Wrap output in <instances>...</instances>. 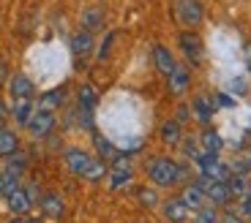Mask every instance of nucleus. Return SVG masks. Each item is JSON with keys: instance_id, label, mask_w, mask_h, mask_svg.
Returning a JSON list of instances; mask_svg holds the SVG:
<instances>
[{"instance_id": "obj_1", "label": "nucleus", "mask_w": 251, "mask_h": 223, "mask_svg": "<svg viewBox=\"0 0 251 223\" xmlns=\"http://www.w3.org/2000/svg\"><path fill=\"white\" fill-rule=\"evenodd\" d=\"M148 177H151L153 185L170 188V185H175V182H180L183 169L177 166L175 161H170V158H156V161L148 163Z\"/></svg>"}, {"instance_id": "obj_2", "label": "nucleus", "mask_w": 251, "mask_h": 223, "mask_svg": "<svg viewBox=\"0 0 251 223\" xmlns=\"http://www.w3.org/2000/svg\"><path fill=\"white\" fill-rule=\"evenodd\" d=\"M175 17L186 27H194L202 22V3L200 0H177L175 3Z\"/></svg>"}, {"instance_id": "obj_3", "label": "nucleus", "mask_w": 251, "mask_h": 223, "mask_svg": "<svg viewBox=\"0 0 251 223\" xmlns=\"http://www.w3.org/2000/svg\"><path fill=\"white\" fill-rule=\"evenodd\" d=\"M197 185L205 191L207 201H213V204H226V201L232 199V191H229L226 182H216V180H207V177H200Z\"/></svg>"}, {"instance_id": "obj_4", "label": "nucleus", "mask_w": 251, "mask_h": 223, "mask_svg": "<svg viewBox=\"0 0 251 223\" xmlns=\"http://www.w3.org/2000/svg\"><path fill=\"white\" fill-rule=\"evenodd\" d=\"M177 44H180L183 55L188 57V63L191 66H200L202 63V38L197 36V33H180V38H177Z\"/></svg>"}, {"instance_id": "obj_5", "label": "nucleus", "mask_w": 251, "mask_h": 223, "mask_svg": "<svg viewBox=\"0 0 251 223\" xmlns=\"http://www.w3.org/2000/svg\"><path fill=\"white\" fill-rule=\"evenodd\" d=\"M52 128H55V114H52V112H44V109L33 112L30 123H27V131H30V136L41 139V136H47V134H50Z\"/></svg>"}, {"instance_id": "obj_6", "label": "nucleus", "mask_w": 251, "mask_h": 223, "mask_svg": "<svg viewBox=\"0 0 251 223\" xmlns=\"http://www.w3.org/2000/svg\"><path fill=\"white\" fill-rule=\"evenodd\" d=\"M63 158H66V166H69V172H74V174H79V177H82L93 155H88L85 150H79V147H69L66 153H63Z\"/></svg>"}, {"instance_id": "obj_7", "label": "nucleus", "mask_w": 251, "mask_h": 223, "mask_svg": "<svg viewBox=\"0 0 251 223\" xmlns=\"http://www.w3.org/2000/svg\"><path fill=\"white\" fill-rule=\"evenodd\" d=\"M6 201H8V210L17 212V215H25V212H30V207H33L30 193H27L25 188H17L14 193H8Z\"/></svg>"}, {"instance_id": "obj_8", "label": "nucleus", "mask_w": 251, "mask_h": 223, "mask_svg": "<svg viewBox=\"0 0 251 223\" xmlns=\"http://www.w3.org/2000/svg\"><path fill=\"white\" fill-rule=\"evenodd\" d=\"M167 85H170L172 95H183L188 90V85H191V74L186 68H180V66H175V71L167 76Z\"/></svg>"}, {"instance_id": "obj_9", "label": "nucleus", "mask_w": 251, "mask_h": 223, "mask_svg": "<svg viewBox=\"0 0 251 223\" xmlns=\"http://www.w3.org/2000/svg\"><path fill=\"white\" fill-rule=\"evenodd\" d=\"M153 63H156V68H158V74H164V76H170L172 71H175V57L170 55V49L167 46H153Z\"/></svg>"}, {"instance_id": "obj_10", "label": "nucleus", "mask_w": 251, "mask_h": 223, "mask_svg": "<svg viewBox=\"0 0 251 223\" xmlns=\"http://www.w3.org/2000/svg\"><path fill=\"white\" fill-rule=\"evenodd\" d=\"M164 215H167V221L170 223H186L188 218V207L183 204V199H170L167 204H164Z\"/></svg>"}, {"instance_id": "obj_11", "label": "nucleus", "mask_w": 251, "mask_h": 223, "mask_svg": "<svg viewBox=\"0 0 251 223\" xmlns=\"http://www.w3.org/2000/svg\"><path fill=\"white\" fill-rule=\"evenodd\" d=\"M8 90H11L14 98H33V82H30V76L14 74V76H11V85H8Z\"/></svg>"}, {"instance_id": "obj_12", "label": "nucleus", "mask_w": 251, "mask_h": 223, "mask_svg": "<svg viewBox=\"0 0 251 223\" xmlns=\"http://www.w3.org/2000/svg\"><path fill=\"white\" fill-rule=\"evenodd\" d=\"M183 204H186L188 207V210H202V207H205V201H207V196H205V191H202V188L200 185H197V182H194V185H188L186 188V191H183Z\"/></svg>"}, {"instance_id": "obj_13", "label": "nucleus", "mask_w": 251, "mask_h": 223, "mask_svg": "<svg viewBox=\"0 0 251 223\" xmlns=\"http://www.w3.org/2000/svg\"><path fill=\"white\" fill-rule=\"evenodd\" d=\"M11 114H14V120H17V125H25L27 128V123H30V117H33V101L30 98H14Z\"/></svg>"}, {"instance_id": "obj_14", "label": "nucleus", "mask_w": 251, "mask_h": 223, "mask_svg": "<svg viewBox=\"0 0 251 223\" xmlns=\"http://www.w3.org/2000/svg\"><path fill=\"white\" fill-rule=\"evenodd\" d=\"M90 49H93V36H90L88 30H79L74 38H71V52H74L76 57L88 55Z\"/></svg>"}, {"instance_id": "obj_15", "label": "nucleus", "mask_w": 251, "mask_h": 223, "mask_svg": "<svg viewBox=\"0 0 251 223\" xmlns=\"http://www.w3.org/2000/svg\"><path fill=\"white\" fill-rule=\"evenodd\" d=\"M17 134L8 128H0V158H8V155L17 153Z\"/></svg>"}, {"instance_id": "obj_16", "label": "nucleus", "mask_w": 251, "mask_h": 223, "mask_svg": "<svg viewBox=\"0 0 251 223\" xmlns=\"http://www.w3.org/2000/svg\"><path fill=\"white\" fill-rule=\"evenodd\" d=\"M191 109H194V117L200 120V123H210V117H213V104H210L205 95H200V98L191 104Z\"/></svg>"}, {"instance_id": "obj_17", "label": "nucleus", "mask_w": 251, "mask_h": 223, "mask_svg": "<svg viewBox=\"0 0 251 223\" xmlns=\"http://www.w3.org/2000/svg\"><path fill=\"white\" fill-rule=\"evenodd\" d=\"M93 104H96V90H93V85H82V87H79V106H82V112H85V120H90Z\"/></svg>"}, {"instance_id": "obj_18", "label": "nucleus", "mask_w": 251, "mask_h": 223, "mask_svg": "<svg viewBox=\"0 0 251 223\" xmlns=\"http://www.w3.org/2000/svg\"><path fill=\"white\" fill-rule=\"evenodd\" d=\"M104 174H107V163L101 161V158H90V163H88V169H85V180H90V182H99V180H104Z\"/></svg>"}, {"instance_id": "obj_19", "label": "nucleus", "mask_w": 251, "mask_h": 223, "mask_svg": "<svg viewBox=\"0 0 251 223\" xmlns=\"http://www.w3.org/2000/svg\"><path fill=\"white\" fill-rule=\"evenodd\" d=\"M41 210H44V215H50V218H60V215H63V201H60V196H55V193L44 196V199H41Z\"/></svg>"}, {"instance_id": "obj_20", "label": "nucleus", "mask_w": 251, "mask_h": 223, "mask_svg": "<svg viewBox=\"0 0 251 223\" xmlns=\"http://www.w3.org/2000/svg\"><path fill=\"white\" fill-rule=\"evenodd\" d=\"M131 182V169H112L109 172V188L118 191V188H126Z\"/></svg>"}, {"instance_id": "obj_21", "label": "nucleus", "mask_w": 251, "mask_h": 223, "mask_svg": "<svg viewBox=\"0 0 251 223\" xmlns=\"http://www.w3.org/2000/svg\"><path fill=\"white\" fill-rule=\"evenodd\" d=\"M200 142H202V150H205V153H219V150L224 147V142H221V136L216 131H205L200 136Z\"/></svg>"}, {"instance_id": "obj_22", "label": "nucleus", "mask_w": 251, "mask_h": 223, "mask_svg": "<svg viewBox=\"0 0 251 223\" xmlns=\"http://www.w3.org/2000/svg\"><path fill=\"white\" fill-rule=\"evenodd\" d=\"M161 139L167 144H177L180 142V123L177 120H170V123L161 125Z\"/></svg>"}, {"instance_id": "obj_23", "label": "nucleus", "mask_w": 251, "mask_h": 223, "mask_svg": "<svg viewBox=\"0 0 251 223\" xmlns=\"http://www.w3.org/2000/svg\"><path fill=\"white\" fill-rule=\"evenodd\" d=\"M63 101V90H50V93H44L41 98H38V109L44 112H52L57 104Z\"/></svg>"}, {"instance_id": "obj_24", "label": "nucleus", "mask_w": 251, "mask_h": 223, "mask_svg": "<svg viewBox=\"0 0 251 223\" xmlns=\"http://www.w3.org/2000/svg\"><path fill=\"white\" fill-rule=\"evenodd\" d=\"M17 188H19V182H17V174L14 172L0 174V196H8V193H14Z\"/></svg>"}, {"instance_id": "obj_25", "label": "nucleus", "mask_w": 251, "mask_h": 223, "mask_svg": "<svg viewBox=\"0 0 251 223\" xmlns=\"http://www.w3.org/2000/svg\"><path fill=\"white\" fill-rule=\"evenodd\" d=\"M226 185H229L232 196L235 193H238V196H246V174H232V177L226 180Z\"/></svg>"}, {"instance_id": "obj_26", "label": "nucleus", "mask_w": 251, "mask_h": 223, "mask_svg": "<svg viewBox=\"0 0 251 223\" xmlns=\"http://www.w3.org/2000/svg\"><path fill=\"white\" fill-rule=\"evenodd\" d=\"M194 223H219V215H216L213 207H202L194 212Z\"/></svg>"}, {"instance_id": "obj_27", "label": "nucleus", "mask_w": 251, "mask_h": 223, "mask_svg": "<svg viewBox=\"0 0 251 223\" xmlns=\"http://www.w3.org/2000/svg\"><path fill=\"white\" fill-rule=\"evenodd\" d=\"M137 199L142 201L145 207H156V204H158V196H156V191H153V188H139V191H137Z\"/></svg>"}, {"instance_id": "obj_28", "label": "nucleus", "mask_w": 251, "mask_h": 223, "mask_svg": "<svg viewBox=\"0 0 251 223\" xmlns=\"http://www.w3.org/2000/svg\"><path fill=\"white\" fill-rule=\"evenodd\" d=\"M82 22H85V30H93V27L101 25V11L99 8H90V11H85V17H82Z\"/></svg>"}, {"instance_id": "obj_29", "label": "nucleus", "mask_w": 251, "mask_h": 223, "mask_svg": "<svg viewBox=\"0 0 251 223\" xmlns=\"http://www.w3.org/2000/svg\"><path fill=\"white\" fill-rule=\"evenodd\" d=\"M93 142L99 144V150H101V153H104V155H107V158H109V155H112V158H115V155H118V153H115V147H112V144H109V142H107V139H104V136H99V134H96V136H93Z\"/></svg>"}, {"instance_id": "obj_30", "label": "nucleus", "mask_w": 251, "mask_h": 223, "mask_svg": "<svg viewBox=\"0 0 251 223\" xmlns=\"http://www.w3.org/2000/svg\"><path fill=\"white\" fill-rule=\"evenodd\" d=\"M112 38H115V36L109 33V36L104 38V44H101V52H99V57H101V60H104V57L109 55V46H112Z\"/></svg>"}, {"instance_id": "obj_31", "label": "nucleus", "mask_w": 251, "mask_h": 223, "mask_svg": "<svg viewBox=\"0 0 251 223\" xmlns=\"http://www.w3.org/2000/svg\"><path fill=\"white\" fill-rule=\"evenodd\" d=\"M240 210H243V215H251V193H246L240 199Z\"/></svg>"}, {"instance_id": "obj_32", "label": "nucleus", "mask_w": 251, "mask_h": 223, "mask_svg": "<svg viewBox=\"0 0 251 223\" xmlns=\"http://www.w3.org/2000/svg\"><path fill=\"white\" fill-rule=\"evenodd\" d=\"M219 223H243V221H240V215H235V212H226V215L219 218Z\"/></svg>"}, {"instance_id": "obj_33", "label": "nucleus", "mask_w": 251, "mask_h": 223, "mask_svg": "<svg viewBox=\"0 0 251 223\" xmlns=\"http://www.w3.org/2000/svg\"><path fill=\"white\" fill-rule=\"evenodd\" d=\"M216 104H219V106H232V98H226V95H219V98H216Z\"/></svg>"}, {"instance_id": "obj_34", "label": "nucleus", "mask_w": 251, "mask_h": 223, "mask_svg": "<svg viewBox=\"0 0 251 223\" xmlns=\"http://www.w3.org/2000/svg\"><path fill=\"white\" fill-rule=\"evenodd\" d=\"M243 87H246L243 79H235V82H232V90H238V95H243Z\"/></svg>"}, {"instance_id": "obj_35", "label": "nucleus", "mask_w": 251, "mask_h": 223, "mask_svg": "<svg viewBox=\"0 0 251 223\" xmlns=\"http://www.w3.org/2000/svg\"><path fill=\"white\" fill-rule=\"evenodd\" d=\"M183 120H188V109H186V106L177 109V123H183Z\"/></svg>"}, {"instance_id": "obj_36", "label": "nucleus", "mask_w": 251, "mask_h": 223, "mask_svg": "<svg viewBox=\"0 0 251 223\" xmlns=\"http://www.w3.org/2000/svg\"><path fill=\"white\" fill-rule=\"evenodd\" d=\"M6 117V106H3V101H0V120Z\"/></svg>"}, {"instance_id": "obj_37", "label": "nucleus", "mask_w": 251, "mask_h": 223, "mask_svg": "<svg viewBox=\"0 0 251 223\" xmlns=\"http://www.w3.org/2000/svg\"><path fill=\"white\" fill-rule=\"evenodd\" d=\"M8 223H27L25 218H14V221H8Z\"/></svg>"}, {"instance_id": "obj_38", "label": "nucleus", "mask_w": 251, "mask_h": 223, "mask_svg": "<svg viewBox=\"0 0 251 223\" xmlns=\"http://www.w3.org/2000/svg\"><path fill=\"white\" fill-rule=\"evenodd\" d=\"M27 223H44V221H38V218H30V221H27Z\"/></svg>"}]
</instances>
